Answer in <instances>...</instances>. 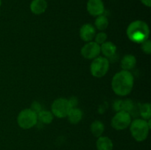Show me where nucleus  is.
Masks as SVG:
<instances>
[{"label": "nucleus", "mask_w": 151, "mask_h": 150, "mask_svg": "<svg viewBox=\"0 0 151 150\" xmlns=\"http://www.w3.org/2000/svg\"><path fill=\"white\" fill-rule=\"evenodd\" d=\"M67 117L71 124H76L79 123L81 119H82L83 113L79 108L73 107V108H71V110H69Z\"/></svg>", "instance_id": "nucleus-16"}, {"label": "nucleus", "mask_w": 151, "mask_h": 150, "mask_svg": "<svg viewBox=\"0 0 151 150\" xmlns=\"http://www.w3.org/2000/svg\"><path fill=\"white\" fill-rule=\"evenodd\" d=\"M31 110H32L33 112H35L36 114H38L41 110V106L40 104V103H38V101H33L31 104V107H30Z\"/></svg>", "instance_id": "nucleus-23"}, {"label": "nucleus", "mask_w": 151, "mask_h": 150, "mask_svg": "<svg viewBox=\"0 0 151 150\" xmlns=\"http://www.w3.org/2000/svg\"><path fill=\"white\" fill-rule=\"evenodd\" d=\"M37 115H38V120L44 124H50V123H52L54 117L52 112L48 110H41Z\"/></svg>", "instance_id": "nucleus-18"}, {"label": "nucleus", "mask_w": 151, "mask_h": 150, "mask_svg": "<svg viewBox=\"0 0 151 150\" xmlns=\"http://www.w3.org/2000/svg\"><path fill=\"white\" fill-rule=\"evenodd\" d=\"M134 76L128 71L122 70L114 76L111 87L114 92L118 96L128 95L134 88Z\"/></svg>", "instance_id": "nucleus-1"}, {"label": "nucleus", "mask_w": 151, "mask_h": 150, "mask_svg": "<svg viewBox=\"0 0 151 150\" xmlns=\"http://www.w3.org/2000/svg\"><path fill=\"white\" fill-rule=\"evenodd\" d=\"M127 35L131 41L137 44H142L148 39L150 29L147 23L141 20L131 22L126 30Z\"/></svg>", "instance_id": "nucleus-2"}, {"label": "nucleus", "mask_w": 151, "mask_h": 150, "mask_svg": "<svg viewBox=\"0 0 151 150\" xmlns=\"http://www.w3.org/2000/svg\"><path fill=\"white\" fill-rule=\"evenodd\" d=\"M52 113L54 116L59 119L67 117L71 107L68 99L64 98H59L53 101L51 107Z\"/></svg>", "instance_id": "nucleus-6"}, {"label": "nucleus", "mask_w": 151, "mask_h": 150, "mask_svg": "<svg viewBox=\"0 0 151 150\" xmlns=\"http://www.w3.org/2000/svg\"><path fill=\"white\" fill-rule=\"evenodd\" d=\"M81 53L84 58L88 60H94L100 54V46L95 41H89L82 47Z\"/></svg>", "instance_id": "nucleus-8"}, {"label": "nucleus", "mask_w": 151, "mask_h": 150, "mask_svg": "<svg viewBox=\"0 0 151 150\" xmlns=\"http://www.w3.org/2000/svg\"><path fill=\"white\" fill-rule=\"evenodd\" d=\"M142 49L145 54H151V42L150 40L147 39L143 43H142Z\"/></svg>", "instance_id": "nucleus-22"}, {"label": "nucleus", "mask_w": 151, "mask_h": 150, "mask_svg": "<svg viewBox=\"0 0 151 150\" xmlns=\"http://www.w3.org/2000/svg\"><path fill=\"white\" fill-rule=\"evenodd\" d=\"M86 8L91 16H100L104 13V3L103 0H88L86 4Z\"/></svg>", "instance_id": "nucleus-9"}, {"label": "nucleus", "mask_w": 151, "mask_h": 150, "mask_svg": "<svg viewBox=\"0 0 151 150\" xmlns=\"http://www.w3.org/2000/svg\"><path fill=\"white\" fill-rule=\"evenodd\" d=\"M137 65V59L132 54H126L121 60V67L124 71H130L134 69Z\"/></svg>", "instance_id": "nucleus-13"}, {"label": "nucleus", "mask_w": 151, "mask_h": 150, "mask_svg": "<svg viewBox=\"0 0 151 150\" xmlns=\"http://www.w3.org/2000/svg\"><path fill=\"white\" fill-rule=\"evenodd\" d=\"M97 150H113L114 144L111 138L107 136H100L96 141Z\"/></svg>", "instance_id": "nucleus-12"}, {"label": "nucleus", "mask_w": 151, "mask_h": 150, "mask_svg": "<svg viewBox=\"0 0 151 150\" xmlns=\"http://www.w3.org/2000/svg\"><path fill=\"white\" fill-rule=\"evenodd\" d=\"M150 129L147 121L144 119H135L130 124L131 135L138 142H142L147 139Z\"/></svg>", "instance_id": "nucleus-3"}, {"label": "nucleus", "mask_w": 151, "mask_h": 150, "mask_svg": "<svg viewBox=\"0 0 151 150\" xmlns=\"http://www.w3.org/2000/svg\"><path fill=\"white\" fill-rule=\"evenodd\" d=\"M133 107H134V104L132 101L129 99L124 100H119L116 101V102L114 104V109L116 111H125V112H131L132 110Z\"/></svg>", "instance_id": "nucleus-14"}, {"label": "nucleus", "mask_w": 151, "mask_h": 150, "mask_svg": "<svg viewBox=\"0 0 151 150\" xmlns=\"http://www.w3.org/2000/svg\"><path fill=\"white\" fill-rule=\"evenodd\" d=\"M47 2L46 0H32L30 4V10L35 15H41L46 11Z\"/></svg>", "instance_id": "nucleus-11"}, {"label": "nucleus", "mask_w": 151, "mask_h": 150, "mask_svg": "<svg viewBox=\"0 0 151 150\" xmlns=\"http://www.w3.org/2000/svg\"><path fill=\"white\" fill-rule=\"evenodd\" d=\"M94 38H95V42L100 45V44H103V43L106 42V39H107V35L105 32H100L96 34Z\"/></svg>", "instance_id": "nucleus-21"}, {"label": "nucleus", "mask_w": 151, "mask_h": 150, "mask_svg": "<svg viewBox=\"0 0 151 150\" xmlns=\"http://www.w3.org/2000/svg\"><path fill=\"white\" fill-rule=\"evenodd\" d=\"M131 123V117L129 113L118 111L111 120V126L116 130H123L128 128Z\"/></svg>", "instance_id": "nucleus-7"}, {"label": "nucleus", "mask_w": 151, "mask_h": 150, "mask_svg": "<svg viewBox=\"0 0 151 150\" xmlns=\"http://www.w3.org/2000/svg\"><path fill=\"white\" fill-rule=\"evenodd\" d=\"M100 51L106 57H111L115 54L116 51V46L112 42H105L100 46Z\"/></svg>", "instance_id": "nucleus-15"}, {"label": "nucleus", "mask_w": 151, "mask_h": 150, "mask_svg": "<svg viewBox=\"0 0 151 150\" xmlns=\"http://www.w3.org/2000/svg\"><path fill=\"white\" fill-rule=\"evenodd\" d=\"M1 0H0V7H1Z\"/></svg>", "instance_id": "nucleus-26"}, {"label": "nucleus", "mask_w": 151, "mask_h": 150, "mask_svg": "<svg viewBox=\"0 0 151 150\" xmlns=\"http://www.w3.org/2000/svg\"><path fill=\"white\" fill-rule=\"evenodd\" d=\"M96 35V30L94 26L90 24H86L81 26L80 29V37L85 42L92 41Z\"/></svg>", "instance_id": "nucleus-10"}, {"label": "nucleus", "mask_w": 151, "mask_h": 150, "mask_svg": "<svg viewBox=\"0 0 151 150\" xmlns=\"http://www.w3.org/2000/svg\"><path fill=\"white\" fill-rule=\"evenodd\" d=\"M109 61L106 57H96L93 60L90 66L91 74L94 77H102L105 76L109 71Z\"/></svg>", "instance_id": "nucleus-5"}, {"label": "nucleus", "mask_w": 151, "mask_h": 150, "mask_svg": "<svg viewBox=\"0 0 151 150\" xmlns=\"http://www.w3.org/2000/svg\"><path fill=\"white\" fill-rule=\"evenodd\" d=\"M96 28L99 30H104L109 26V19L103 15H100L97 17L95 20Z\"/></svg>", "instance_id": "nucleus-19"}, {"label": "nucleus", "mask_w": 151, "mask_h": 150, "mask_svg": "<svg viewBox=\"0 0 151 150\" xmlns=\"http://www.w3.org/2000/svg\"><path fill=\"white\" fill-rule=\"evenodd\" d=\"M91 132L92 133V135L94 137H99L102 136L103 132L105 130V126L103 124V122H101L100 121H95L93 122L91 124Z\"/></svg>", "instance_id": "nucleus-17"}, {"label": "nucleus", "mask_w": 151, "mask_h": 150, "mask_svg": "<svg viewBox=\"0 0 151 150\" xmlns=\"http://www.w3.org/2000/svg\"><path fill=\"white\" fill-rule=\"evenodd\" d=\"M141 1L146 7H150L151 6V0H141Z\"/></svg>", "instance_id": "nucleus-25"}, {"label": "nucleus", "mask_w": 151, "mask_h": 150, "mask_svg": "<svg viewBox=\"0 0 151 150\" xmlns=\"http://www.w3.org/2000/svg\"><path fill=\"white\" fill-rule=\"evenodd\" d=\"M139 113L144 120H149L151 117V106L150 103H144L140 106Z\"/></svg>", "instance_id": "nucleus-20"}, {"label": "nucleus", "mask_w": 151, "mask_h": 150, "mask_svg": "<svg viewBox=\"0 0 151 150\" xmlns=\"http://www.w3.org/2000/svg\"><path fill=\"white\" fill-rule=\"evenodd\" d=\"M68 101H69V105H70L71 108H73V107H76V106L78 105V99H77L76 97H72V98L69 99Z\"/></svg>", "instance_id": "nucleus-24"}, {"label": "nucleus", "mask_w": 151, "mask_h": 150, "mask_svg": "<svg viewBox=\"0 0 151 150\" xmlns=\"http://www.w3.org/2000/svg\"><path fill=\"white\" fill-rule=\"evenodd\" d=\"M17 122L22 129H31L38 122V115L30 108L24 109L19 113L17 117Z\"/></svg>", "instance_id": "nucleus-4"}]
</instances>
